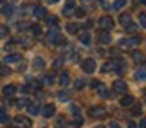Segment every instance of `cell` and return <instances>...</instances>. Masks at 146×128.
Returning <instances> with one entry per match:
<instances>
[{
  "instance_id": "obj_1",
  "label": "cell",
  "mask_w": 146,
  "mask_h": 128,
  "mask_svg": "<svg viewBox=\"0 0 146 128\" xmlns=\"http://www.w3.org/2000/svg\"><path fill=\"white\" fill-rule=\"evenodd\" d=\"M139 43H141V36H132V38H126V40H121L119 47H123V49H135Z\"/></svg>"
},
{
  "instance_id": "obj_2",
  "label": "cell",
  "mask_w": 146,
  "mask_h": 128,
  "mask_svg": "<svg viewBox=\"0 0 146 128\" xmlns=\"http://www.w3.org/2000/svg\"><path fill=\"white\" fill-rule=\"evenodd\" d=\"M92 87L96 88V92L99 94L101 97H106V99H108V97L114 96V94H110V92H108V88H106L103 83H99V81H92Z\"/></svg>"
},
{
  "instance_id": "obj_3",
  "label": "cell",
  "mask_w": 146,
  "mask_h": 128,
  "mask_svg": "<svg viewBox=\"0 0 146 128\" xmlns=\"http://www.w3.org/2000/svg\"><path fill=\"white\" fill-rule=\"evenodd\" d=\"M13 128H31V121L24 115H18L13 119Z\"/></svg>"
},
{
  "instance_id": "obj_4",
  "label": "cell",
  "mask_w": 146,
  "mask_h": 128,
  "mask_svg": "<svg viewBox=\"0 0 146 128\" xmlns=\"http://www.w3.org/2000/svg\"><path fill=\"white\" fill-rule=\"evenodd\" d=\"M47 40L50 43H63V38H61V34H60L58 29H50L47 32Z\"/></svg>"
},
{
  "instance_id": "obj_5",
  "label": "cell",
  "mask_w": 146,
  "mask_h": 128,
  "mask_svg": "<svg viewBox=\"0 0 146 128\" xmlns=\"http://www.w3.org/2000/svg\"><path fill=\"white\" fill-rule=\"evenodd\" d=\"M81 69L87 72V74H92L94 70H96V62H94L92 58H87V60H83L81 62Z\"/></svg>"
},
{
  "instance_id": "obj_6",
  "label": "cell",
  "mask_w": 146,
  "mask_h": 128,
  "mask_svg": "<svg viewBox=\"0 0 146 128\" xmlns=\"http://www.w3.org/2000/svg\"><path fill=\"white\" fill-rule=\"evenodd\" d=\"M99 27L105 31H110L112 27H114V20L110 18V16H101L99 18Z\"/></svg>"
},
{
  "instance_id": "obj_7",
  "label": "cell",
  "mask_w": 146,
  "mask_h": 128,
  "mask_svg": "<svg viewBox=\"0 0 146 128\" xmlns=\"http://www.w3.org/2000/svg\"><path fill=\"white\" fill-rule=\"evenodd\" d=\"M88 112H90L92 117L101 119V117H105V115H106V108H105V107H92L90 110H88Z\"/></svg>"
},
{
  "instance_id": "obj_8",
  "label": "cell",
  "mask_w": 146,
  "mask_h": 128,
  "mask_svg": "<svg viewBox=\"0 0 146 128\" xmlns=\"http://www.w3.org/2000/svg\"><path fill=\"white\" fill-rule=\"evenodd\" d=\"M126 90H128V85L123 80H115L114 81V92H117V94H126Z\"/></svg>"
},
{
  "instance_id": "obj_9",
  "label": "cell",
  "mask_w": 146,
  "mask_h": 128,
  "mask_svg": "<svg viewBox=\"0 0 146 128\" xmlns=\"http://www.w3.org/2000/svg\"><path fill=\"white\" fill-rule=\"evenodd\" d=\"M40 112L43 114V117H52V115L56 114V108H54V105H45Z\"/></svg>"
},
{
  "instance_id": "obj_10",
  "label": "cell",
  "mask_w": 146,
  "mask_h": 128,
  "mask_svg": "<svg viewBox=\"0 0 146 128\" xmlns=\"http://www.w3.org/2000/svg\"><path fill=\"white\" fill-rule=\"evenodd\" d=\"M135 80L137 81H146V62L143 63V67H139V70L135 72Z\"/></svg>"
},
{
  "instance_id": "obj_11",
  "label": "cell",
  "mask_w": 146,
  "mask_h": 128,
  "mask_svg": "<svg viewBox=\"0 0 146 128\" xmlns=\"http://www.w3.org/2000/svg\"><path fill=\"white\" fill-rule=\"evenodd\" d=\"M119 22H121L123 27H128V25L132 24V16H130V13H121V15H119Z\"/></svg>"
},
{
  "instance_id": "obj_12",
  "label": "cell",
  "mask_w": 146,
  "mask_h": 128,
  "mask_svg": "<svg viewBox=\"0 0 146 128\" xmlns=\"http://www.w3.org/2000/svg\"><path fill=\"white\" fill-rule=\"evenodd\" d=\"M74 5H76L74 0H67V4H65V7H63V15L70 16L72 13H74Z\"/></svg>"
},
{
  "instance_id": "obj_13",
  "label": "cell",
  "mask_w": 146,
  "mask_h": 128,
  "mask_svg": "<svg viewBox=\"0 0 146 128\" xmlns=\"http://www.w3.org/2000/svg\"><path fill=\"white\" fill-rule=\"evenodd\" d=\"M133 103H135V99H133L132 96H123V97H121V107H125V108L132 107Z\"/></svg>"
},
{
  "instance_id": "obj_14",
  "label": "cell",
  "mask_w": 146,
  "mask_h": 128,
  "mask_svg": "<svg viewBox=\"0 0 146 128\" xmlns=\"http://www.w3.org/2000/svg\"><path fill=\"white\" fill-rule=\"evenodd\" d=\"M98 36H99V42H101V43H110V40H112L110 32H108V31H105V29L101 31V32H99Z\"/></svg>"
},
{
  "instance_id": "obj_15",
  "label": "cell",
  "mask_w": 146,
  "mask_h": 128,
  "mask_svg": "<svg viewBox=\"0 0 146 128\" xmlns=\"http://www.w3.org/2000/svg\"><path fill=\"white\" fill-rule=\"evenodd\" d=\"M33 15H35L36 18H45V16H47V13H45V7H40V5H38V7H35V9H33Z\"/></svg>"
},
{
  "instance_id": "obj_16",
  "label": "cell",
  "mask_w": 146,
  "mask_h": 128,
  "mask_svg": "<svg viewBox=\"0 0 146 128\" xmlns=\"http://www.w3.org/2000/svg\"><path fill=\"white\" fill-rule=\"evenodd\" d=\"M20 54H7V56L4 58V63H16V62H20Z\"/></svg>"
},
{
  "instance_id": "obj_17",
  "label": "cell",
  "mask_w": 146,
  "mask_h": 128,
  "mask_svg": "<svg viewBox=\"0 0 146 128\" xmlns=\"http://www.w3.org/2000/svg\"><path fill=\"white\" fill-rule=\"evenodd\" d=\"M2 92H4V96H5V97H9V96H13V94L16 92V87H15V85H5Z\"/></svg>"
},
{
  "instance_id": "obj_18",
  "label": "cell",
  "mask_w": 146,
  "mask_h": 128,
  "mask_svg": "<svg viewBox=\"0 0 146 128\" xmlns=\"http://www.w3.org/2000/svg\"><path fill=\"white\" fill-rule=\"evenodd\" d=\"M80 40H81V43H83V45H90V32H81V36H80Z\"/></svg>"
},
{
  "instance_id": "obj_19",
  "label": "cell",
  "mask_w": 146,
  "mask_h": 128,
  "mask_svg": "<svg viewBox=\"0 0 146 128\" xmlns=\"http://www.w3.org/2000/svg\"><path fill=\"white\" fill-rule=\"evenodd\" d=\"M60 83H61L63 87H67V85L70 83V76L67 74V72H61V76H60Z\"/></svg>"
},
{
  "instance_id": "obj_20",
  "label": "cell",
  "mask_w": 146,
  "mask_h": 128,
  "mask_svg": "<svg viewBox=\"0 0 146 128\" xmlns=\"http://www.w3.org/2000/svg\"><path fill=\"white\" fill-rule=\"evenodd\" d=\"M27 110H29V114L31 115H36V114H40V107H38V105H29V107H27Z\"/></svg>"
},
{
  "instance_id": "obj_21",
  "label": "cell",
  "mask_w": 146,
  "mask_h": 128,
  "mask_svg": "<svg viewBox=\"0 0 146 128\" xmlns=\"http://www.w3.org/2000/svg\"><path fill=\"white\" fill-rule=\"evenodd\" d=\"M15 105H16V107H29L31 101L27 97H22V99H18V101H15Z\"/></svg>"
},
{
  "instance_id": "obj_22",
  "label": "cell",
  "mask_w": 146,
  "mask_h": 128,
  "mask_svg": "<svg viewBox=\"0 0 146 128\" xmlns=\"http://www.w3.org/2000/svg\"><path fill=\"white\" fill-rule=\"evenodd\" d=\"M0 123H9V115L5 114L4 108H0Z\"/></svg>"
},
{
  "instance_id": "obj_23",
  "label": "cell",
  "mask_w": 146,
  "mask_h": 128,
  "mask_svg": "<svg viewBox=\"0 0 146 128\" xmlns=\"http://www.w3.org/2000/svg\"><path fill=\"white\" fill-rule=\"evenodd\" d=\"M35 67L36 69H43V67H45V62H43V58H35Z\"/></svg>"
},
{
  "instance_id": "obj_24",
  "label": "cell",
  "mask_w": 146,
  "mask_h": 128,
  "mask_svg": "<svg viewBox=\"0 0 146 128\" xmlns=\"http://www.w3.org/2000/svg\"><path fill=\"white\" fill-rule=\"evenodd\" d=\"M2 13L5 16H9V15H13V5H9V4H5L4 7H2Z\"/></svg>"
},
{
  "instance_id": "obj_25",
  "label": "cell",
  "mask_w": 146,
  "mask_h": 128,
  "mask_svg": "<svg viewBox=\"0 0 146 128\" xmlns=\"http://www.w3.org/2000/svg\"><path fill=\"white\" fill-rule=\"evenodd\" d=\"M47 24L50 27H56L58 25V16H47Z\"/></svg>"
},
{
  "instance_id": "obj_26",
  "label": "cell",
  "mask_w": 146,
  "mask_h": 128,
  "mask_svg": "<svg viewBox=\"0 0 146 128\" xmlns=\"http://www.w3.org/2000/svg\"><path fill=\"white\" fill-rule=\"evenodd\" d=\"M31 32H33L35 36H40V34H42V27H40V25H36V24H35V25H31Z\"/></svg>"
},
{
  "instance_id": "obj_27",
  "label": "cell",
  "mask_w": 146,
  "mask_h": 128,
  "mask_svg": "<svg viewBox=\"0 0 146 128\" xmlns=\"http://www.w3.org/2000/svg\"><path fill=\"white\" fill-rule=\"evenodd\" d=\"M54 80H56V78H54V74H47L45 78H43V83H45V85H52V83H54Z\"/></svg>"
},
{
  "instance_id": "obj_28",
  "label": "cell",
  "mask_w": 146,
  "mask_h": 128,
  "mask_svg": "<svg viewBox=\"0 0 146 128\" xmlns=\"http://www.w3.org/2000/svg\"><path fill=\"white\" fill-rule=\"evenodd\" d=\"M9 36V29L5 25H0V38H7Z\"/></svg>"
},
{
  "instance_id": "obj_29",
  "label": "cell",
  "mask_w": 146,
  "mask_h": 128,
  "mask_svg": "<svg viewBox=\"0 0 146 128\" xmlns=\"http://www.w3.org/2000/svg\"><path fill=\"white\" fill-rule=\"evenodd\" d=\"M132 56H133V60H135L137 63H139V62H144V56H143L141 52H137V51H133V52H132Z\"/></svg>"
},
{
  "instance_id": "obj_30",
  "label": "cell",
  "mask_w": 146,
  "mask_h": 128,
  "mask_svg": "<svg viewBox=\"0 0 146 128\" xmlns=\"http://www.w3.org/2000/svg\"><path fill=\"white\" fill-rule=\"evenodd\" d=\"M67 32L76 34V32H78V25H76V24H69V25H67Z\"/></svg>"
},
{
  "instance_id": "obj_31",
  "label": "cell",
  "mask_w": 146,
  "mask_h": 128,
  "mask_svg": "<svg viewBox=\"0 0 146 128\" xmlns=\"http://www.w3.org/2000/svg\"><path fill=\"white\" fill-rule=\"evenodd\" d=\"M58 97H60V101H69V97H70V94H69V92H65V90H61Z\"/></svg>"
},
{
  "instance_id": "obj_32",
  "label": "cell",
  "mask_w": 146,
  "mask_h": 128,
  "mask_svg": "<svg viewBox=\"0 0 146 128\" xmlns=\"http://www.w3.org/2000/svg\"><path fill=\"white\" fill-rule=\"evenodd\" d=\"M125 4H126V0H115L114 5H112V9H121Z\"/></svg>"
},
{
  "instance_id": "obj_33",
  "label": "cell",
  "mask_w": 146,
  "mask_h": 128,
  "mask_svg": "<svg viewBox=\"0 0 146 128\" xmlns=\"http://www.w3.org/2000/svg\"><path fill=\"white\" fill-rule=\"evenodd\" d=\"M70 112L74 114V115H81V110H80L78 105H70Z\"/></svg>"
},
{
  "instance_id": "obj_34",
  "label": "cell",
  "mask_w": 146,
  "mask_h": 128,
  "mask_svg": "<svg viewBox=\"0 0 146 128\" xmlns=\"http://www.w3.org/2000/svg\"><path fill=\"white\" fill-rule=\"evenodd\" d=\"M74 87L78 88V90H80V88H83V87H85V80H83V78H80V80H76Z\"/></svg>"
},
{
  "instance_id": "obj_35",
  "label": "cell",
  "mask_w": 146,
  "mask_h": 128,
  "mask_svg": "<svg viewBox=\"0 0 146 128\" xmlns=\"http://www.w3.org/2000/svg\"><path fill=\"white\" fill-rule=\"evenodd\" d=\"M72 125H74V126H83V117H81V115H76V119L72 121Z\"/></svg>"
},
{
  "instance_id": "obj_36",
  "label": "cell",
  "mask_w": 146,
  "mask_h": 128,
  "mask_svg": "<svg viewBox=\"0 0 146 128\" xmlns=\"http://www.w3.org/2000/svg\"><path fill=\"white\" fill-rule=\"evenodd\" d=\"M61 65H63V58H58V60H54V63H52V67H54V69H61Z\"/></svg>"
},
{
  "instance_id": "obj_37",
  "label": "cell",
  "mask_w": 146,
  "mask_h": 128,
  "mask_svg": "<svg viewBox=\"0 0 146 128\" xmlns=\"http://www.w3.org/2000/svg\"><path fill=\"white\" fill-rule=\"evenodd\" d=\"M108 70H114V62H110V63H105V67H103V72H108Z\"/></svg>"
},
{
  "instance_id": "obj_38",
  "label": "cell",
  "mask_w": 146,
  "mask_h": 128,
  "mask_svg": "<svg viewBox=\"0 0 146 128\" xmlns=\"http://www.w3.org/2000/svg\"><path fill=\"white\" fill-rule=\"evenodd\" d=\"M9 74V69L5 65H0V76H7Z\"/></svg>"
},
{
  "instance_id": "obj_39",
  "label": "cell",
  "mask_w": 146,
  "mask_h": 128,
  "mask_svg": "<svg viewBox=\"0 0 146 128\" xmlns=\"http://www.w3.org/2000/svg\"><path fill=\"white\" fill-rule=\"evenodd\" d=\"M139 22H141L143 27H146V13H141V15H139Z\"/></svg>"
},
{
  "instance_id": "obj_40",
  "label": "cell",
  "mask_w": 146,
  "mask_h": 128,
  "mask_svg": "<svg viewBox=\"0 0 146 128\" xmlns=\"http://www.w3.org/2000/svg\"><path fill=\"white\" fill-rule=\"evenodd\" d=\"M63 125H65V119H63V117H58V123H56V126H60V128H61Z\"/></svg>"
},
{
  "instance_id": "obj_41",
  "label": "cell",
  "mask_w": 146,
  "mask_h": 128,
  "mask_svg": "<svg viewBox=\"0 0 146 128\" xmlns=\"http://www.w3.org/2000/svg\"><path fill=\"white\" fill-rule=\"evenodd\" d=\"M139 128H146V117L141 119V123H139Z\"/></svg>"
},
{
  "instance_id": "obj_42",
  "label": "cell",
  "mask_w": 146,
  "mask_h": 128,
  "mask_svg": "<svg viewBox=\"0 0 146 128\" xmlns=\"http://www.w3.org/2000/svg\"><path fill=\"white\" fill-rule=\"evenodd\" d=\"M74 13H76L78 16H83V15H85V11H83V9H76V11H74Z\"/></svg>"
},
{
  "instance_id": "obj_43",
  "label": "cell",
  "mask_w": 146,
  "mask_h": 128,
  "mask_svg": "<svg viewBox=\"0 0 146 128\" xmlns=\"http://www.w3.org/2000/svg\"><path fill=\"white\" fill-rule=\"evenodd\" d=\"M141 112H143V108H141V107H137L135 110H133V114H135V115H139V114H141Z\"/></svg>"
},
{
  "instance_id": "obj_44",
  "label": "cell",
  "mask_w": 146,
  "mask_h": 128,
  "mask_svg": "<svg viewBox=\"0 0 146 128\" xmlns=\"http://www.w3.org/2000/svg\"><path fill=\"white\" fill-rule=\"evenodd\" d=\"M108 128H119V125H117V123H110V126Z\"/></svg>"
},
{
  "instance_id": "obj_45",
  "label": "cell",
  "mask_w": 146,
  "mask_h": 128,
  "mask_svg": "<svg viewBox=\"0 0 146 128\" xmlns=\"http://www.w3.org/2000/svg\"><path fill=\"white\" fill-rule=\"evenodd\" d=\"M128 128H137V126H135V123H130V125H128Z\"/></svg>"
},
{
  "instance_id": "obj_46",
  "label": "cell",
  "mask_w": 146,
  "mask_h": 128,
  "mask_svg": "<svg viewBox=\"0 0 146 128\" xmlns=\"http://www.w3.org/2000/svg\"><path fill=\"white\" fill-rule=\"evenodd\" d=\"M47 2H49V4H56V2H58V0H47Z\"/></svg>"
},
{
  "instance_id": "obj_47",
  "label": "cell",
  "mask_w": 146,
  "mask_h": 128,
  "mask_svg": "<svg viewBox=\"0 0 146 128\" xmlns=\"http://www.w3.org/2000/svg\"><path fill=\"white\" fill-rule=\"evenodd\" d=\"M141 4H146V0H141Z\"/></svg>"
},
{
  "instance_id": "obj_48",
  "label": "cell",
  "mask_w": 146,
  "mask_h": 128,
  "mask_svg": "<svg viewBox=\"0 0 146 128\" xmlns=\"http://www.w3.org/2000/svg\"><path fill=\"white\" fill-rule=\"evenodd\" d=\"M96 128H103V126H96Z\"/></svg>"
},
{
  "instance_id": "obj_49",
  "label": "cell",
  "mask_w": 146,
  "mask_h": 128,
  "mask_svg": "<svg viewBox=\"0 0 146 128\" xmlns=\"http://www.w3.org/2000/svg\"><path fill=\"white\" fill-rule=\"evenodd\" d=\"M144 99H146V92H144Z\"/></svg>"
}]
</instances>
